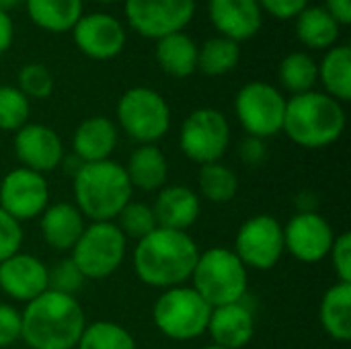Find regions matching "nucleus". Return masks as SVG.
<instances>
[{
  "mask_svg": "<svg viewBox=\"0 0 351 349\" xmlns=\"http://www.w3.org/2000/svg\"><path fill=\"white\" fill-rule=\"evenodd\" d=\"M197 257L199 247L189 232L154 228L136 243L132 261L142 284L156 290H169L189 282Z\"/></svg>",
  "mask_w": 351,
  "mask_h": 349,
  "instance_id": "f257e3e1",
  "label": "nucleus"
},
{
  "mask_svg": "<svg viewBox=\"0 0 351 349\" xmlns=\"http://www.w3.org/2000/svg\"><path fill=\"white\" fill-rule=\"evenodd\" d=\"M86 315L76 296L43 292L21 313V339L29 349H76Z\"/></svg>",
  "mask_w": 351,
  "mask_h": 349,
  "instance_id": "f03ea898",
  "label": "nucleus"
},
{
  "mask_svg": "<svg viewBox=\"0 0 351 349\" xmlns=\"http://www.w3.org/2000/svg\"><path fill=\"white\" fill-rule=\"evenodd\" d=\"M346 109L321 91L294 95L286 101L282 132L298 146L319 150L335 144L346 132Z\"/></svg>",
  "mask_w": 351,
  "mask_h": 349,
  "instance_id": "7ed1b4c3",
  "label": "nucleus"
},
{
  "mask_svg": "<svg viewBox=\"0 0 351 349\" xmlns=\"http://www.w3.org/2000/svg\"><path fill=\"white\" fill-rule=\"evenodd\" d=\"M72 191L74 206L88 222H113L134 195L123 165L113 158L84 163L72 177Z\"/></svg>",
  "mask_w": 351,
  "mask_h": 349,
  "instance_id": "20e7f679",
  "label": "nucleus"
},
{
  "mask_svg": "<svg viewBox=\"0 0 351 349\" xmlns=\"http://www.w3.org/2000/svg\"><path fill=\"white\" fill-rule=\"evenodd\" d=\"M191 288L212 306L241 302L249 290V269L228 247H210L199 251L189 278Z\"/></svg>",
  "mask_w": 351,
  "mask_h": 349,
  "instance_id": "39448f33",
  "label": "nucleus"
},
{
  "mask_svg": "<svg viewBox=\"0 0 351 349\" xmlns=\"http://www.w3.org/2000/svg\"><path fill=\"white\" fill-rule=\"evenodd\" d=\"M212 306L187 284L162 290L152 306L154 327L171 341L199 339L210 321Z\"/></svg>",
  "mask_w": 351,
  "mask_h": 349,
  "instance_id": "423d86ee",
  "label": "nucleus"
},
{
  "mask_svg": "<svg viewBox=\"0 0 351 349\" xmlns=\"http://www.w3.org/2000/svg\"><path fill=\"white\" fill-rule=\"evenodd\" d=\"M115 117L117 128L138 144H156L171 128V107L150 86L128 88L117 101Z\"/></svg>",
  "mask_w": 351,
  "mask_h": 349,
  "instance_id": "0eeeda50",
  "label": "nucleus"
},
{
  "mask_svg": "<svg viewBox=\"0 0 351 349\" xmlns=\"http://www.w3.org/2000/svg\"><path fill=\"white\" fill-rule=\"evenodd\" d=\"M128 255V239L115 222H86L80 239L70 251V259L88 280L113 276Z\"/></svg>",
  "mask_w": 351,
  "mask_h": 349,
  "instance_id": "6e6552de",
  "label": "nucleus"
},
{
  "mask_svg": "<svg viewBox=\"0 0 351 349\" xmlns=\"http://www.w3.org/2000/svg\"><path fill=\"white\" fill-rule=\"evenodd\" d=\"M286 101L288 99L278 86L263 80H253L237 93L234 113L247 136L267 140L282 134Z\"/></svg>",
  "mask_w": 351,
  "mask_h": 349,
  "instance_id": "1a4fd4ad",
  "label": "nucleus"
},
{
  "mask_svg": "<svg viewBox=\"0 0 351 349\" xmlns=\"http://www.w3.org/2000/svg\"><path fill=\"white\" fill-rule=\"evenodd\" d=\"M230 146V123L226 115L214 107L191 111L179 130V148L195 165L220 163Z\"/></svg>",
  "mask_w": 351,
  "mask_h": 349,
  "instance_id": "9d476101",
  "label": "nucleus"
},
{
  "mask_svg": "<svg viewBox=\"0 0 351 349\" xmlns=\"http://www.w3.org/2000/svg\"><path fill=\"white\" fill-rule=\"evenodd\" d=\"M234 255L251 272H269L284 257V224L269 214L247 218L234 237Z\"/></svg>",
  "mask_w": 351,
  "mask_h": 349,
  "instance_id": "9b49d317",
  "label": "nucleus"
},
{
  "mask_svg": "<svg viewBox=\"0 0 351 349\" xmlns=\"http://www.w3.org/2000/svg\"><path fill=\"white\" fill-rule=\"evenodd\" d=\"M195 0H123L128 25L146 39L183 31L193 14Z\"/></svg>",
  "mask_w": 351,
  "mask_h": 349,
  "instance_id": "f8f14e48",
  "label": "nucleus"
},
{
  "mask_svg": "<svg viewBox=\"0 0 351 349\" xmlns=\"http://www.w3.org/2000/svg\"><path fill=\"white\" fill-rule=\"evenodd\" d=\"M49 206V185L45 175L16 167L0 181V208L14 220L29 222Z\"/></svg>",
  "mask_w": 351,
  "mask_h": 349,
  "instance_id": "ddd939ff",
  "label": "nucleus"
},
{
  "mask_svg": "<svg viewBox=\"0 0 351 349\" xmlns=\"http://www.w3.org/2000/svg\"><path fill=\"white\" fill-rule=\"evenodd\" d=\"M335 232L315 210L296 212L284 226V249L300 263H319L329 257Z\"/></svg>",
  "mask_w": 351,
  "mask_h": 349,
  "instance_id": "4468645a",
  "label": "nucleus"
},
{
  "mask_svg": "<svg viewBox=\"0 0 351 349\" xmlns=\"http://www.w3.org/2000/svg\"><path fill=\"white\" fill-rule=\"evenodd\" d=\"M76 47L90 60H113L125 45V27L107 12L82 14L72 27Z\"/></svg>",
  "mask_w": 351,
  "mask_h": 349,
  "instance_id": "2eb2a0df",
  "label": "nucleus"
},
{
  "mask_svg": "<svg viewBox=\"0 0 351 349\" xmlns=\"http://www.w3.org/2000/svg\"><path fill=\"white\" fill-rule=\"evenodd\" d=\"M12 148L21 167L41 175L56 171L66 156L62 138L56 134V130L43 123H25L21 130H16Z\"/></svg>",
  "mask_w": 351,
  "mask_h": 349,
  "instance_id": "dca6fc26",
  "label": "nucleus"
},
{
  "mask_svg": "<svg viewBox=\"0 0 351 349\" xmlns=\"http://www.w3.org/2000/svg\"><path fill=\"white\" fill-rule=\"evenodd\" d=\"M0 290L10 300L29 304L47 292V265L31 253H14L0 263Z\"/></svg>",
  "mask_w": 351,
  "mask_h": 349,
  "instance_id": "f3484780",
  "label": "nucleus"
},
{
  "mask_svg": "<svg viewBox=\"0 0 351 349\" xmlns=\"http://www.w3.org/2000/svg\"><path fill=\"white\" fill-rule=\"evenodd\" d=\"M208 16L218 35L237 43L255 37L263 25L257 0H208Z\"/></svg>",
  "mask_w": 351,
  "mask_h": 349,
  "instance_id": "a211bd4d",
  "label": "nucleus"
},
{
  "mask_svg": "<svg viewBox=\"0 0 351 349\" xmlns=\"http://www.w3.org/2000/svg\"><path fill=\"white\" fill-rule=\"evenodd\" d=\"M152 212L158 228L187 232L202 214V200L195 189L179 183H167L156 191Z\"/></svg>",
  "mask_w": 351,
  "mask_h": 349,
  "instance_id": "6ab92c4d",
  "label": "nucleus"
},
{
  "mask_svg": "<svg viewBox=\"0 0 351 349\" xmlns=\"http://www.w3.org/2000/svg\"><path fill=\"white\" fill-rule=\"evenodd\" d=\"M206 333L212 337L214 346L226 349L247 348L255 335V315L245 300L216 306L210 313Z\"/></svg>",
  "mask_w": 351,
  "mask_h": 349,
  "instance_id": "aec40b11",
  "label": "nucleus"
},
{
  "mask_svg": "<svg viewBox=\"0 0 351 349\" xmlns=\"http://www.w3.org/2000/svg\"><path fill=\"white\" fill-rule=\"evenodd\" d=\"M84 228H86V218L70 202L49 204L39 216L41 237L45 245L58 253L72 251Z\"/></svg>",
  "mask_w": 351,
  "mask_h": 349,
  "instance_id": "412c9836",
  "label": "nucleus"
},
{
  "mask_svg": "<svg viewBox=\"0 0 351 349\" xmlns=\"http://www.w3.org/2000/svg\"><path fill=\"white\" fill-rule=\"evenodd\" d=\"M119 128L113 119L103 115L86 117L78 123L72 136V154L82 163H99L111 158L117 148Z\"/></svg>",
  "mask_w": 351,
  "mask_h": 349,
  "instance_id": "4be33fe9",
  "label": "nucleus"
},
{
  "mask_svg": "<svg viewBox=\"0 0 351 349\" xmlns=\"http://www.w3.org/2000/svg\"><path fill=\"white\" fill-rule=\"evenodd\" d=\"M123 169L132 189L152 193L169 183V160L156 144H138Z\"/></svg>",
  "mask_w": 351,
  "mask_h": 349,
  "instance_id": "5701e85b",
  "label": "nucleus"
},
{
  "mask_svg": "<svg viewBox=\"0 0 351 349\" xmlns=\"http://www.w3.org/2000/svg\"><path fill=\"white\" fill-rule=\"evenodd\" d=\"M197 43L185 31H177L156 39L154 56L165 74L187 78L197 72Z\"/></svg>",
  "mask_w": 351,
  "mask_h": 349,
  "instance_id": "b1692460",
  "label": "nucleus"
},
{
  "mask_svg": "<svg viewBox=\"0 0 351 349\" xmlns=\"http://www.w3.org/2000/svg\"><path fill=\"white\" fill-rule=\"evenodd\" d=\"M319 321L323 331L339 341L346 344L351 339V284L335 282L321 298L319 306Z\"/></svg>",
  "mask_w": 351,
  "mask_h": 349,
  "instance_id": "393cba45",
  "label": "nucleus"
},
{
  "mask_svg": "<svg viewBox=\"0 0 351 349\" xmlns=\"http://www.w3.org/2000/svg\"><path fill=\"white\" fill-rule=\"evenodd\" d=\"M294 21H296L294 23L296 37L308 49L327 51L333 45H337L341 27L323 6H311L308 4Z\"/></svg>",
  "mask_w": 351,
  "mask_h": 349,
  "instance_id": "a878e982",
  "label": "nucleus"
},
{
  "mask_svg": "<svg viewBox=\"0 0 351 349\" xmlns=\"http://www.w3.org/2000/svg\"><path fill=\"white\" fill-rule=\"evenodd\" d=\"M29 19L47 33H68L84 14L82 0H25Z\"/></svg>",
  "mask_w": 351,
  "mask_h": 349,
  "instance_id": "bb28decb",
  "label": "nucleus"
},
{
  "mask_svg": "<svg viewBox=\"0 0 351 349\" xmlns=\"http://www.w3.org/2000/svg\"><path fill=\"white\" fill-rule=\"evenodd\" d=\"M319 80L323 93L341 105L351 99V49L350 45H333L319 64Z\"/></svg>",
  "mask_w": 351,
  "mask_h": 349,
  "instance_id": "cd10ccee",
  "label": "nucleus"
},
{
  "mask_svg": "<svg viewBox=\"0 0 351 349\" xmlns=\"http://www.w3.org/2000/svg\"><path fill=\"white\" fill-rule=\"evenodd\" d=\"M239 193L237 173L222 163L202 165L197 171V195L210 204H230Z\"/></svg>",
  "mask_w": 351,
  "mask_h": 349,
  "instance_id": "c85d7f7f",
  "label": "nucleus"
},
{
  "mask_svg": "<svg viewBox=\"0 0 351 349\" xmlns=\"http://www.w3.org/2000/svg\"><path fill=\"white\" fill-rule=\"evenodd\" d=\"M278 80L284 91L292 93V97L315 91L319 82V64L306 51H292L280 62Z\"/></svg>",
  "mask_w": 351,
  "mask_h": 349,
  "instance_id": "c756f323",
  "label": "nucleus"
},
{
  "mask_svg": "<svg viewBox=\"0 0 351 349\" xmlns=\"http://www.w3.org/2000/svg\"><path fill=\"white\" fill-rule=\"evenodd\" d=\"M241 43L222 35L210 37L197 49V70L206 76H224L239 66Z\"/></svg>",
  "mask_w": 351,
  "mask_h": 349,
  "instance_id": "7c9ffc66",
  "label": "nucleus"
},
{
  "mask_svg": "<svg viewBox=\"0 0 351 349\" xmlns=\"http://www.w3.org/2000/svg\"><path fill=\"white\" fill-rule=\"evenodd\" d=\"M76 349H138L134 335L119 323L95 321L86 323Z\"/></svg>",
  "mask_w": 351,
  "mask_h": 349,
  "instance_id": "2f4dec72",
  "label": "nucleus"
},
{
  "mask_svg": "<svg viewBox=\"0 0 351 349\" xmlns=\"http://www.w3.org/2000/svg\"><path fill=\"white\" fill-rule=\"evenodd\" d=\"M113 222L117 224V228L128 241H136V243L148 237L154 228H158L152 206L144 202H134V200H130L123 206V210L117 214Z\"/></svg>",
  "mask_w": 351,
  "mask_h": 349,
  "instance_id": "473e14b6",
  "label": "nucleus"
},
{
  "mask_svg": "<svg viewBox=\"0 0 351 349\" xmlns=\"http://www.w3.org/2000/svg\"><path fill=\"white\" fill-rule=\"evenodd\" d=\"M29 99L12 84H0V130L14 134L29 123Z\"/></svg>",
  "mask_w": 351,
  "mask_h": 349,
  "instance_id": "72a5a7b5",
  "label": "nucleus"
},
{
  "mask_svg": "<svg viewBox=\"0 0 351 349\" xmlns=\"http://www.w3.org/2000/svg\"><path fill=\"white\" fill-rule=\"evenodd\" d=\"M16 88L27 99H47L53 93V76L43 64H25L19 70Z\"/></svg>",
  "mask_w": 351,
  "mask_h": 349,
  "instance_id": "f704fd0d",
  "label": "nucleus"
},
{
  "mask_svg": "<svg viewBox=\"0 0 351 349\" xmlns=\"http://www.w3.org/2000/svg\"><path fill=\"white\" fill-rule=\"evenodd\" d=\"M84 282L86 278L80 274V269L70 257L60 259L53 267H47V290L51 292L76 296L82 290Z\"/></svg>",
  "mask_w": 351,
  "mask_h": 349,
  "instance_id": "c9c22d12",
  "label": "nucleus"
},
{
  "mask_svg": "<svg viewBox=\"0 0 351 349\" xmlns=\"http://www.w3.org/2000/svg\"><path fill=\"white\" fill-rule=\"evenodd\" d=\"M23 239V224L0 208V263L21 251Z\"/></svg>",
  "mask_w": 351,
  "mask_h": 349,
  "instance_id": "e433bc0d",
  "label": "nucleus"
},
{
  "mask_svg": "<svg viewBox=\"0 0 351 349\" xmlns=\"http://www.w3.org/2000/svg\"><path fill=\"white\" fill-rule=\"evenodd\" d=\"M329 259L333 265V272L337 276V282L351 284V234L341 232L335 234V241L329 251Z\"/></svg>",
  "mask_w": 351,
  "mask_h": 349,
  "instance_id": "4c0bfd02",
  "label": "nucleus"
},
{
  "mask_svg": "<svg viewBox=\"0 0 351 349\" xmlns=\"http://www.w3.org/2000/svg\"><path fill=\"white\" fill-rule=\"evenodd\" d=\"M21 341V311L0 302V349Z\"/></svg>",
  "mask_w": 351,
  "mask_h": 349,
  "instance_id": "58836bf2",
  "label": "nucleus"
},
{
  "mask_svg": "<svg viewBox=\"0 0 351 349\" xmlns=\"http://www.w3.org/2000/svg\"><path fill=\"white\" fill-rule=\"evenodd\" d=\"M261 10L271 14L274 19H280V21H290V19H296L306 6L311 0H257Z\"/></svg>",
  "mask_w": 351,
  "mask_h": 349,
  "instance_id": "ea45409f",
  "label": "nucleus"
},
{
  "mask_svg": "<svg viewBox=\"0 0 351 349\" xmlns=\"http://www.w3.org/2000/svg\"><path fill=\"white\" fill-rule=\"evenodd\" d=\"M241 158H243V163L249 165V167H259V165H263V160L267 158L265 140L247 136V138L241 142Z\"/></svg>",
  "mask_w": 351,
  "mask_h": 349,
  "instance_id": "a19ab883",
  "label": "nucleus"
},
{
  "mask_svg": "<svg viewBox=\"0 0 351 349\" xmlns=\"http://www.w3.org/2000/svg\"><path fill=\"white\" fill-rule=\"evenodd\" d=\"M339 27H348L351 23V0H325L323 6Z\"/></svg>",
  "mask_w": 351,
  "mask_h": 349,
  "instance_id": "79ce46f5",
  "label": "nucleus"
},
{
  "mask_svg": "<svg viewBox=\"0 0 351 349\" xmlns=\"http://www.w3.org/2000/svg\"><path fill=\"white\" fill-rule=\"evenodd\" d=\"M12 39H14V25H12V19L8 14V10H2L0 8V56L6 53L12 45Z\"/></svg>",
  "mask_w": 351,
  "mask_h": 349,
  "instance_id": "37998d69",
  "label": "nucleus"
},
{
  "mask_svg": "<svg viewBox=\"0 0 351 349\" xmlns=\"http://www.w3.org/2000/svg\"><path fill=\"white\" fill-rule=\"evenodd\" d=\"M21 2H25V0H0V8H2V10H8V8L16 6V4H21Z\"/></svg>",
  "mask_w": 351,
  "mask_h": 349,
  "instance_id": "c03bdc74",
  "label": "nucleus"
},
{
  "mask_svg": "<svg viewBox=\"0 0 351 349\" xmlns=\"http://www.w3.org/2000/svg\"><path fill=\"white\" fill-rule=\"evenodd\" d=\"M95 2H99V4H113V2H119V0H95Z\"/></svg>",
  "mask_w": 351,
  "mask_h": 349,
  "instance_id": "a18cd8bd",
  "label": "nucleus"
},
{
  "mask_svg": "<svg viewBox=\"0 0 351 349\" xmlns=\"http://www.w3.org/2000/svg\"><path fill=\"white\" fill-rule=\"evenodd\" d=\"M202 349H226V348H220V346H214V344H210V346H206V348Z\"/></svg>",
  "mask_w": 351,
  "mask_h": 349,
  "instance_id": "49530a36",
  "label": "nucleus"
},
{
  "mask_svg": "<svg viewBox=\"0 0 351 349\" xmlns=\"http://www.w3.org/2000/svg\"><path fill=\"white\" fill-rule=\"evenodd\" d=\"M27 349H29V348H27Z\"/></svg>",
  "mask_w": 351,
  "mask_h": 349,
  "instance_id": "de8ad7c7",
  "label": "nucleus"
}]
</instances>
